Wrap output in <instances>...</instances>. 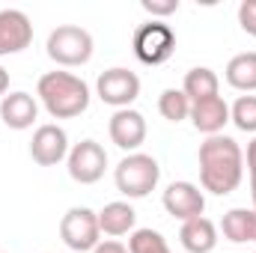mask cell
I'll return each instance as SVG.
<instances>
[{"mask_svg":"<svg viewBox=\"0 0 256 253\" xmlns=\"http://www.w3.org/2000/svg\"><path fill=\"white\" fill-rule=\"evenodd\" d=\"M158 110H161V116L164 120H170V122H182V120H188L191 116V98L182 92V90H164L161 92V98H158Z\"/></svg>","mask_w":256,"mask_h":253,"instance_id":"ffe728a7","label":"cell"},{"mask_svg":"<svg viewBox=\"0 0 256 253\" xmlns=\"http://www.w3.org/2000/svg\"><path fill=\"white\" fill-rule=\"evenodd\" d=\"M134 220H137V212L128 202H108L98 212V230L104 236H126L134 230Z\"/></svg>","mask_w":256,"mask_h":253,"instance_id":"e0dca14e","label":"cell"},{"mask_svg":"<svg viewBox=\"0 0 256 253\" xmlns=\"http://www.w3.org/2000/svg\"><path fill=\"white\" fill-rule=\"evenodd\" d=\"M0 116H3V122L9 128L24 131V128H30L36 122L39 104H36V98H33L30 92H9V96H3V102H0Z\"/></svg>","mask_w":256,"mask_h":253,"instance_id":"5bb4252c","label":"cell"},{"mask_svg":"<svg viewBox=\"0 0 256 253\" xmlns=\"http://www.w3.org/2000/svg\"><path fill=\"white\" fill-rule=\"evenodd\" d=\"M248 170H250V194H254V212H256V137L248 146Z\"/></svg>","mask_w":256,"mask_h":253,"instance_id":"d4e9b609","label":"cell"},{"mask_svg":"<svg viewBox=\"0 0 256 253\" xmlns=\"http://www.w3.org/2000/svg\"><path fill=\"white\" fill-rule=\"evenodd\" d=\"M60 236H63L66 248L84 253V250H96L102 244V230H98V212L86 208V206H74L68 208L60 220Z\"/></svg>","mask_w":256,"mask_h":253,"instance_id":"8992f818","label":"cell"},{"mask_svg":"<svg viewBox=\"0 0 256 253\" xmlns=\"http://www.w3.org/2000/svg\"><path fill=\"white\" fill-rule=\"evenodd\" d=\"M164 208L185 224V220H194V218H202L206 196L194 182H173L164 190Z\"/></svg>","mask_w":256,"mask_h":253,"instance_id":"30bf717a","label":"cell"},{"mask_svg":"<svg viewBox=\"0 0 256 253\" xmlns=\"http://www.w3.org/2000/svg\"><path fill=\"white\" fill-rule=\"evenodd\" d=\"M244 176V152L242 146L226 137L214 134L206 143H200V182L214 196H226L242 185Z\"/></svg>","mask_w":256,"mask_h":253,"instance_id":"6da1fadb","label":"cell"},{"mask_svg":"<svg viewBox=\"0 0 256 253\" xmlns=\"http://www.w3.org/2000/svg\"><path fill=\"white\" fill-rule=\"evenodd\" d=\"M179 242L188 253H212L218 244V226L208 218H194L185 220L179 230Z\"/></svg>","mask_w":256,"mask_h":253,"instance_id":"9a60e30c","label":"cell"},{"mask_svg":"<svg viewBox=\"0 0 256 253\" xmlns=\"http://www.w3.org/2000/svg\"><path fill=\"white\" fill-rule=\"evenodd\" d=\"M92 253H128V248H122L120 242H102Z\"/></svg>","mask_w":256,"mask_h":253,"instance_id":"484cf974","label":"cell"},{"mask_svg":"<svg viewBox=\"0 0 256 253\" xmlns=\"http://www.w3.org/2000/svg\"><path fill=\"white\" fill-rule=\"evenodd\" d=\"M238 24H242L244 33L256 36V0H244L238 6Z\"/></svg>","mask_w":256,"mask_h":253,"instance_id":"603a6c76","label":"cell"},{"mask_svg":"<svg viewBox=\"0 0 256 253\" xmlns=\"http://www.w3.org/2000/svg\"><path fill=\"white\" fill-rule=\"evenodd\" d=\"M254 242H256V238H254Z\"/></svg>","mask_w":256,"mask_h":253,"instance_id":"83f0119b","label":"cell"},{"mask_svg":"<svg viewBox=\"0 0 256 253\" xmlns=\"http://www.w3.org/2000/svg\"><path fill=\"white\" fill-rule=\"evenodd\" d=\"M96 92H98V98H102L104 104L122 110V108H128V104L140 96V78H137L131 68H122V66L108 68V72L98 74Z\"/></svg>","mask_w":256,"mask_h":253,"instance_id":"ba28073f","label":"cell"},{"mask_svg":"<svg viewBox=\"0 0 256 253\" xmlns=\"http://www.w3.org/2000/svg\"><path fill=\"white\" fill-rule=\"evenodd\" d=\"M140 6L155 18H164V15H173L179 9V0H143Z\"/></svg>","mask_w":256,"mask_h":253,"instance_id":"cb8c5ba5","label":"cell"},{"mask_svg":"<svg viewBox=\"0 0 256 253\" xmlns=\"http://www.w3.org/2000/svg\"><path fill=\"white\" fill-rule=\"evenodd\" d=\"M6 90H9V72L0 66V96H6Z\"/></svg>","mask_w":256,"mask_h":253,"instance_id":"4316f807","label":"cell"},{"mask_svg":"<svg viewBox=\"0 0 256 253\" xmlns=\"http://www.w3.org/2000/svg\"><path fill=\"white\" fill-rule=\"evenodd\" d=\"M191 122H194L196 131L214 137V134H220L224 126L230 122V104H226L220 96H214V98H202V102H194L191 104Z\"/></svg>","mask_w":256,"mask_h":253,"instance_id":"4fadbf2b","label":"cell"},{"mask_svg":"<svg viewBox=\"0 0 256 253\" xmlns=\"http://www.w3.org/2000/svg\"><path fill=\"white\" fill-rule=\"evenodd\" d=\"M226 84L242 90V92H254L256 90V51L236 54L226 63Z\"/></svg>","mask_w":256,"mask_h":253,"instance_id":"ac0fdd59","label":"cell"},{"mask_svg":"<svg viewBox=\"0 0 256 253\" xmlns=\"http://www.w3.org/2000/svg\"><path fill=\"white\" fill-rule=\"evenodd\" d=\"M114 179H116L120 194H126L128 200H143V196H149L155 190L158 179H161V167H158V161L152 155L131 152L116 164Z\"/></svg>","mask_w":256,"mask_h":253,"instance_id":"3957f363","label":"cell"},{"mask_svg":"<svg viewBox=\"0 0 256 253\" xmlns=\"http://www.w3.org/2000/svg\"><path fill=\"white\" fill-rule=\"evenodd\" d=\"M128 253H170L167 242L155 230H134L128 238Z\"/></svg>","mask_w":256,"mask_h":253,"instance_id":"44dd1931","label":"cell"},{"mask_svg":"<svg viewBox=\"0 0 256 253\" xmlns=\"http://www.w3.org/2000/svg\"><path fill=\"white\" fill-rule=\"evenodd\" d=\"M224 238H230L232 244H244L256 238V212L254 208H232L224 214Z\"/></svg>","mask_w":256,"mask_h":253,"instance_id":"2e32d148","label":"cell"},{"mask_svg":"<svg viewBox=\"0 0 256 253\" xmlns=\"http://www.w3.org/2000/svg\"><path fill=\"white\" fill-rule=\"evenodd\" d=\"M173 51H176V33L170 24L149 21V24H140L134 30V54L140 63L161 66L173 57Z\"/></svg>","mask_w":256,"mask_h":253,"instance_id":"5b68a950","label":"cell"},{"mask_svg":"<svg viewBox=\"0 0 256 253\" xmlns=\"http://www.w3.org/2000/svg\"><path fill=\"white\" fill-rule=\"evenodd\" d=\"M33 24L21 9H0V57L30 48Z\"/></svg>","mask_w":256,"mask_h":253,"instance_id":"9c48e42d","label":"cell"},{"mask_svg":"<svg viewBox=\"0 0 256 253\" xmlns=\"http://www.w3.org/2000/svg\"><path fill=\"white\" fill-rule=\"evenodd\" d=\"M218 86H220L218 74L212 68H206V66H196V68H191L185 74L182 92L191 98V104H194V102H202V98H214L218 96Z\"/></svg>","mask_w":256,"mask_h":253,"instance_id":"d6986e66","label":"cell"},{"mask_svg":"<svg viewBox=\"0 0 256 253\" xmlns=\"http://www.w3.org/2000/svg\"><path fill=\"white\" fill-rule=\"evenodd\" d=\"M45 110L54 120H74L90 108V86L72 72H48L36 86Z\"/></svg>","mask_w":256,"mask_h":253,"instance_id":"7a4b0ae2","label":"cell"},{"mask_svg":"<svg viewBox=\"0 0 256 253\" xmlns=\"http://www.w3.org/2000/svg\"><path fill=\"white\" fill-rule=\"evenodd\" d=\"M110 140L126 149V152H134L143 140H146V120L143 114L131 110V108H122L110 116Z\"/></svg>","mask_w":256,"mask_h":253,"instance_id":"7c38bea8","label":"cell"},{"mask_svg":"<svg viewBox=\"0 0 256 253\" xmlns=\"http://www.w3.org/2000/svg\"><path fill=\"white\" fill-rule=\"evenodd\" d=\"M108 170V152L96 140H80L68 149V176L80 185H96Z\"/></svg>","mask_w":256,"mask_h":253,"instance_id":"52a82bcc","label":"cell"},{"mask_svg":"<svg viewBox=\"0 0 256 253\" xmlns=\"http://www.w3.org/2000/svg\"><path fill=\"white\" fill-rule=\"evenodd\" d=\"M48 57L60 66H84L92 57V36L84 27L63 24L48 36Z\"/></svg>","mask_w":256,"mask_h":253,"instance_id":"277c9868","label":"cell"},{"mask_svg":"<svg viewBox=\"0 0 256 253\" xmlns=\"http://www.w3.org/2000/svg\"><path fill=\"white\" fill-rule=\"evenodd\" d=\"M30 155L42 167L60 164L66 155H68V137H66V131L60 126H51V122L48 126H39L36 134H33V140H30Z\"/></svg>","mask_w":256,"mask_h":253,"instance_id":"8fae6325","label":"cell"},{"mask_svg":"<svg viewBox=\"0 0 256 253\" xmlns=\"http://www.w3.org/2000/svg\"><path fill=\"white\" fill-rule=\"evenodd\" d=\"M230 122H236L238 131L256 134V96H242L230 108Z\"/></svg>","mask_w":256,"mask_h":253,"instance_id":"7402d4cb","label":"cell"}]
</instances>
